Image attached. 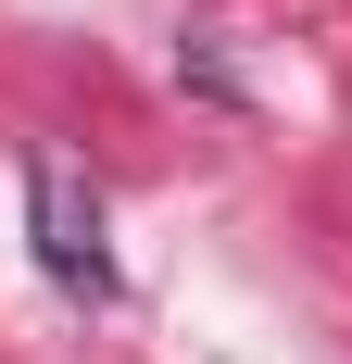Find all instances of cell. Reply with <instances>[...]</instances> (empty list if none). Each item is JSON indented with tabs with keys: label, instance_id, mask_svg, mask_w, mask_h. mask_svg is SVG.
<instances>
[{
	"label": "cell",
	"instance_id": "6da1fadb",
	"mask_svg": "<svg viewBox=\"0 0 352 364\" xmlns=\"http://www.w3.org/2000/svg\"><path fill=\"white\" fill-rule=\"evenodd\" d=\"M38 252H51V277H63V289H101L113 264H101V201H88V188H76V164H38Z\"/></svg>",
	"mask_w": 352,
	"mask_h": 364
}]
</instances>
